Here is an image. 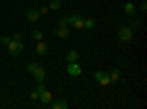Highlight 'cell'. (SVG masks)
<instances>
[{
    "label": "cell",
    "mask_w": 147,
    "mask_h": 109,
    "mask_svg": "<svg viewBox=\"0 0 147 109\" xmlns=\"http://www.w3.org/2000/svg\"><path fill=\"white\" fill-rule=\"evenodd\" d=\"M7 50H9V55L18 56V55L24 50V44H22V41H16V40L12 39V40L9 41V44H7Z\"/></svg>",
    "instance_id": "1"
},
{
    "label": "cell",
    "mask_w": 147,
    "mask_h": 109,
    "mask_svg": "<svg viewBox=\"0 0 147 109\" xmlns=\"http://www.w3.org/2000/svg\"><path fill=\"white\" fill-rule=\"evenodd\" d=\"M118 37H119L121 41H124V43L131 41V40H132V30H131L129 27H127V25L121 27V28H119V32H118Z\"/></svg>",
    "instance_id": "2"
},
{
    "label": "cell",
    "mask_w": 147,
    "mask_h": 109,
    "mask_svg": "<svg viewBox=\"0 0 147 109\" xmlns=\"http://www.w3.org/2000/svg\"><path fill=\"white\" fill-rule=\"evenodd\" d=\"M94 78L96 81L100 84L103 87H107L110 84V78H109V72H105V71H97L94 72Z\"/></svg>",
    "instance_id": "3"
},
{
    "label": "cell",
    "mask_w": 147,
    "mask_h": 109,
    "mask_svg": "<svg viewBox=\"0 0 147 109\" xmlns=\"http://www.w3.org/2000/svg\"><path fill=\"white\" fill-rule=\"evenodd\" d=\"M31 74H32L34 80H35V81H38V83H43L44 78H46V71H44V68H41L40 65L37 66V68L31 72Z\"/></svg>",
    "instance_id": "4"
},
{
    "label": "cell",
    "mask_w": 147,
    "mask_h": 109,
    "mask_svg": "<svg viewBox=\"0 0 147 109\" xmlns=\"http://www.w3.org/2000/svg\"><path fill=\"white\" fill-rule=\"evenodd\" d=\"M52 34H55V35H57V37H60V39H68V35H69V28L68 27H56V28H53L52 30Z\"/></svg>",
    "instance_id": "5"
},
{
    "label": "cell",
    "mask_w": 147,
    "mask_h": 109,
    "mask_svg": "<svg viewBox=\"0 0 147 109\" xmlns=\"http://www.w3.org/2000/svg\"><path fill=\"white\" fill-rule=\"evenodd\" d=\"M68 74L72 75V77H78L81 74V66L77 62H69V65H68Z\"/></svg>",
    "instance_id": "6"
},
{
    "label": "cell",
    "mask_w": 147,
    "mask_h": 109,
    "mask_svg": "<svg viewBox=\"0 0 147 109\" xmlns=\"http://www.w3.org/2000/svg\"><path fill=\"white\" fill-rule=\"evenodd\" d=\"M40 12L37 10V9H30L28 12H27V19L30 21V22H35V21H38L40 19Z\"/></svg>",
    "instance_id": "7"
},
{
    "label": "cell",
    "mask_w": 147,
    "mask_h": 109,
    "mask_svg": "<svg viewBox=\"0 0 147 109\" xmlns=\"http://www.w3.org/2000/svg\"><path fill=\"white\" fill-rule=\"evenodd\" d=\"M44 105H49V103H50L52 102V99H53V94L50 93V91H47V90H44L41 94H40V97H38Z\"/></svg>",
    "instance_id": "8"
},
{
    "label": "cell",
    "mask_w": 147,
    "mask_h": 109,
    "mask_svg": "<svg viewBox=\"0 0 147 109\" xmlns=\"http://www.w3.org/2000/svg\"><path fill=\"white\" fill-rule=\"evenodd\" d=\"M124 12L127 15H129V16H136L137 15V9H136V6H134L131 2H128L125 6H124Z\"/></svg>",
    "instance_id": "9"
},
{
    "label": "cell",
    "mask_w": 147,
    "mask_h": 109,
    "mask_svg": "<svg viewBox=\"0 0 147 109\" xmlns=\"http://www.w3.org/2000/svg\"><path fill=\"white\" fill-rule=\"evenodd\" d=\"M53 109H68V102L65 99H57L52 103Z\"/></svg>",
    "instance_id": "10"
},
{
    "label": "cell",
    "mask_w": 147,
    "mask_h": 109,
    "mask_svg": "<svg viewBox=\"0 0 147 109\" xmlns=\"http://www.w3.org/2000/svg\"><path fill=\"white\" fill-rule=\"evenodd\" d=\"M109 78H110V83L119 81V78H121V71H119L118 68H113L112 71L109 72Z\"/></svg>",
    "instance_id": "11"
},
{
    "label": "cell",
    "mask_w": 147,
    "mask_h": 109,
    "mask_svg": "<svg viewBox=\"0 0 147 109\" xmlns=\"http://www.w3.org/2000/svg\"><path fill=\"white\" fill-rule=\"evenodd\" d=\"M35 53L40 55V56L46 55V53H47V44L43 43V41H38V44L35 46Z\"/></svg>",
    "instance_id": "12"
},
{
    "label": "cell",
    "mask_w": 147,
    "mask_h": 109,
    "mask_svg": "<svg viewBox=\"0 0 147 109\" xmlns=\"http://www.w3.org/2000/svg\"><path fill=\"white\" fill-rule=\"evenodd\" d=\"M72 27L74 28H84V18L81 16V15H77L75 16V19H74V22H72Z\"/></svg>",
    "instance_id": "13"
},
{
    "label": "cell",
    "mask_w": 147,
    "mask_h": 109,
    "mask_svg": "<svg viewBox=\"0 0 147 109\" xmlns=\"http://www.w3.org/2000/svg\"><path fill=\"white\" fill-rule=\"evenodd\" d=\"M78 58H80V55H78L77 50H69L68 55H66V60H68V62H77Z\"/></svg>",
    "instance_id": "14"
},
{
    "label": "cell",
    "mask_w": 147,
    "mask_h": 109,
    "mask_svg": "<svg viewBox=\"0 0 147 109\" xmlns=\"http://www.w3.org/2000/svg\"><path fill=\"white\" fill-rule=\"evenodd\" d=\"M96 27V21L93 18H84V30H93Z\"/></svg>",
    "instance_id": "15"
},
{
    "label": "cell",
    "mask_w": 147,
    "mask_h": 109,
    "mask_svg": "<svg viewBox=\"0 0 147 109\" xmlns=\"http://www.w3.org/2000/svg\"><path fill=\"white\" fill-rule=\"evenodd\" d=\"M32 39L37 40V41H41L43 40V32L40 30H34L32 31Z\"/></svg>",
    "instance_id": "16"
},
{
    "label": "cell",
    "mask_w": 147,
    "mask_h": 109,
    "mask_svg": "<svg viewBox=\"0 0 147 109\" xmlns=\"http://www.w3.org/2000/svg\"><path fill=\"white\" fill-rule=\"evenodd\" d=\"M49 7L53 9V10L60 9V0H52V2H50V6H49Z\"/></svg>",
    "instance_id": "17"
},
{
    "label": "cell",
    "mask_w": 147,
    "mask_h": 109,
    "mask_svg": "<svg viewBox=\"0 0 147 109\" xmlns=\"http://www.w3.org/2000/svg\"><path fill=\"white\" fill-rule=\"evenodd\" d=\"M59 27H68V16L66 18H60L59 22H57Z\"/></svg>",
    "instance_id": "18"
},
{
    "label": "cell",
    "mask_w": 147,
    "mask_h": 109,
    "mask_svg": "<svg viewBox=\"0 0 147 109\" xmlns=\"http://www.w3.org/2000/svg\"><path fill=\"white\" fill-rule=\"evenodd\" d=\"M37 66H38V64H37V62H31V64L27 65V71H28V72H32Z\"/></svg>",
    "instance_id": "19"
},
{
    "label": "cell",
    "mask_w": 147,
    "mask_h": 109,
    "mask_svg": "<svg viewBox=\"0 0 147 109\" xmlns=\"http://www.w3.org/2000/svg\"><path fill=\"white\" fill-rule=\"evenodd\" d=\"M132 27H134V31H138V30L141 28V22L137 21V19H134V21H132Z\"/></svg>",
    "instance_id": "20"
},
{
    "label": "cell",
    "mask_w": 147,
    "mask_h": 109,
    "mask_svg": "<svg viewBox=\"0 0 147 109\" xmlns=\"http://www.w3.org/2000/svg\"><path fill=\"white\" fill-rule=\"evenodd\" d=\"M10 40H12V39H10V37H6V35H2V37H0V41H2L3 44H9Z\"/></svg>",
    "instance_id": "21"
},
{
    "label": "cell",
    "mask_w": 147,
    "mask_h": 109,
    "mask_svg": "<svg viewBox=\"0 0 147 109\" xmlns=\"http://www.w3.org/2000/svg\"><path fill=\"white\" fill-rule=\"evenodd\" d=\"M30 97H31L32 100H35V99H38V97H40V94L37 93V90H34V91H31V94H30Z\"/></svg>",
    "instance_id": "22"
},
{
    "label": "cell",
    "mask_w": 147,
    "mask_h": 109,
    "mask_svg": "<svg viewBox=\"0 0 147 109\" xmlns=\"http://www.w3.org/2000/svg\"><path fill=\"white\" fill-rule=\"evenodd\" d=\"M35 90H37V93H38V94H41V93L46 90V87L43 86V84H40V86H37V89H35Z\"/></svg>",
    "instance_id": "23"
},
{
    "label": "cell",
    "mask_w": 147,
    "mask_h": 109,
    "mask_svg": "<svg viewBox=\"0 0 147 109\" xmlns=\"http://www.w3.org/2000/svg\"><path fill=\"white\" fill-rule=\"evenodd\" d=\"M38 12H40V15H46L47 12H49V7H47V6H43V7H41Z\"/></svg>",
    "instance_id": "24"
},
{
    "label": "cell",
    "mask_w": 147,
    "mask_h": 109,
    "mask_svg": "<svg viewBox=\"0 0 147 109\" xmlns=\"http://www.w3.org/2000/svg\"><path fill=\"white\" fill-rule=\"evenodd\" d=\"M13 40H16V41H21V40H22V35H21V34H18V32H16V34H15V35H13Z\"/></svg>",
    "instance_id": "25"
},
{
    "label": "cell",
    "mask_w": 147,
    "mask_h": 109,
    "mask_svg": "<svg viewBox=\"0 0 147 109\" xmlns=\"http://www.w3.org/2000/svg\"><path fill=\"white\" fill-rule=\"evenodd\" d=\"M140 9H141L143 12H146V9H147V3H146V2H143V3L140 5Z\"/></svg>",
    "instance_id": "26"
}]
</instances>
